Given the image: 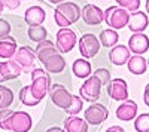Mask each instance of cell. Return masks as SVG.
I'll list each match as a JSON object with an SVG mask.
<instances>
[{
  "instance_id": "7a4b0ae2",
  "label": "cell",
  "mask_w": 149,
  "mask_h": 132,
  "mask_svg": "<svg viewBox=\"0 0 149 132\" xmlns=\"http://www.w3.org/2000/svg\"><path fill=\"white\" fill-rule=\"evenodd\" d=\"M79 18H81V8L72 2L60 3L54 10V19L57 22V25L61 28H67L69 25L76 22Z\"/></svg>"
},
{
  "instance_id": "52a82bcc",
  "label": "cell",
  "mask_w": 149,
  "mask_h": 132,
  "mask_svg": "<svg viewBox=\"0 0 149 132\" xmlns=\"http://www.w3.org/2000/svg\"><path fill=\"white\" fill-rule=\"evenodd\" d=\"M33 120L26 111H14L9 119V131L10 132H29L31 129Z\"/></svg>"
},
{
  "instance_id": "2e32d148",
  "label": "cell",
  "mask_w": 149,
  "mask_h": 132,
  "mask_svg": "<svg viewBox=\"0 0 149 132\" xmlns=\"http://www.w3.org/2000/svg\"><path fill=\"white\" fill-rule=\"evenodd\" d=\"M149 24V19H148V15L145 12H140V10H136L130 15V19H128V28L130 31L133 33H143Z\"/></svg>"
},
{
  "instance_id": "d6a6232c",
  "label": "cell",
  "mask_w": 149,
  "mask_h": 132,
  "mask_svg": "<svg viewBox=\"0 0 149 132\" xmlns=\"http://www.w3.org/2000/svg\"><path fill=\"white\" fill-rule=\"evenodd\" d=\"M9 33H10V24L6 19L0 18V39H3V37H6V36H9Z\"/></svg>"
},
{
  "instance_id": "4dcf8cb0",
  "label": "cell",
  "mask_w": 149,
  "mask_h": 132,
  "mask_svg": "<svg viewBox=\"0 0 149 132\" xmlns=\"http://www.w3.org/2000/svg\"><path fill=\"white\" fill-rule=\"evenodd\" d=\"M12 110L9 109H3V110H0V128L5 129V131H9V119L12 116Z\"/></svg>"
},
{
  "instance_id": "b9f144b4",
  "label": "cell",
  "mask_w": 149,
  "mask_h": 132,
  "mask_svg": "<svg viewBox=\"0 0 149 132\" xmlns=\"http://www.w3.org/2000/svg\"><path fill=\"white\" fill-rule=\"evenodd\" d=\"M21 2H22V0H21Z\"/></svg>"
},
{
  "instance_id": "f1b7e54d",
  "label": "cell",
  "mask_w": 149,
  "mask_h": 132,
  "mask_svg": "<svg viewBox=\"0 0 149 132\" xmlns=\"http://www.w3.org/2000/svg\"><path fill=\"white\" fill-rule=\"evenodd\" d=\"M82 105H84V102H82V100L79 98V97H72V102H70V105H69V109H66V111H67V114H70V116H76L81 110H82Z\"/></svg>"
},
{
  "instance_id": "3957f363",
  "label": "cell",
  "mask_w": 149,
  "mask_h": 132,
  "mask_svg": "<svg viewBox=\"0 0 149 132\" xmlns=\"http://www.w3.org/2000/svg\"><path fill=\"white\" fill-rule=\"evenodd\" d=\"M51 86V77L43 68H34L31 71V85H30V91L33 94V97L36 100L42 101Z\"/></svg>"
},
{
  "instance_id": "277c9868",
  "label": "cell",
  "mask_w": 149,
  "mask_h": 132,
  "mask_svg": "<svg viewBox=\"0 0 149 132\" xmlns=\"http://www.w3.org/2000/svg\"><path fill=\"white\" fill-rule=\"evenodd\" d=\"M128 19H130V14H128V10H125L124 8L109 6L104 10L103 21L113 30H121L125 25H128Z\"/></svg>"
},
{
  "instance_id": "6da1fadb",
  "label": "cell",
  "mask_w": 149,
  "mask_h": 132,
  "mask_svg": "<svg viewBox=\"0 0 149 132\" xmlns=\"http://www.w3.org/2000/svg\"><path fill=\"white\" fill-rule=\"evenodd\" d=\"M36 56L43 64V70L48 73H61L66 67V59L51 40H42L36 46Z\"/></svg>"
},
{
  "instance_id": "7c38bea8",
  "label": "cell",
  "mask_w": 149,
  "mask_h": 132,
  "mask_svg": "<svg viewBox=\"0 0 149 132\" xmlns=\"http://www.w3.org/2000/svg\"><path fill=\"white\" fill-rule=\"evenodd\" d=\"M49 97H51L52 102L60 107V109H69V105L72 102V97L73 95L63 86V85H54L49 91Z\"/></svg>"
},
{
  "instance_id": "ac0fdd59",
  "label": "cell",
  "mask_w": 149,
  "mask_h": 132,
  "mask_svg": "<svg viewBox=\"0 0 149 132\" xmlns=\"http://www.w3.org/2000/svg\"><path fill=\"white\" fill-rule=\"evenodd\" d=\"M45 18H46V14L40 6H31L26 10V14H24V21H26V24H29L30 27L42 25Z\"/></svg>"
},
{
  "instance_id": "e0dca14e",
  "label": "cell",
  "mask_w": 149,
  "mask_h": 132,
  "mask_svg": "<svg viewBox=\"0 0 149 132\" xmlns=\"http://www.w3.org/2000/svg\"><path fill=\"white\" fill-rule=\"evenodd\" d=\"M136 114H137V104L133 100H125L116 109V117L119 120H124V122L133 120L136 117Z\"/></svg>"
},
{
  "instance_id": "1f68e13d",
  "label": "cell",
  "mask_w": 149,
  "mask_h": 132,
  "mask_svg": "<svg viewBox=\"0 0 149 132\" xmlns=\"http://www.w3.org/2000/svg\"><path fill=\"white\" fill-rule=\"evenodd\" d=\"M93 76L98 79V82L102 83V86H106L107 83H109V80H110V73H109V70H106V68H98V70H95V73H94Z\"/></svg>"
},
{
  "instance_id": "9a60e30c",
  "label": "cell",
  "mask_w": 149,
  "mask_h": 132,
  "mask_svg": "<svg viewBox=\"0 0 149 132\" xmlns=\"http://www.w3.org/2000/svg\"><path fill=\"white\" fill-rule=\"evenodd\" d=\"M21 73H22L21 67L14 61V59H6V61L0 63V82L17 79Z\"/></svg>"
},
{
  "instance_id": "d590c367",
  "label": "cell",
  "mask_w": 149,
  "mask_h": 132,
  "mask_svg": "<svg viewBox=\"0 0 149 132\" xmlns=\"http://www.w3.org/2000/svg\"><path fill=\"white\" fill-rule=\"evenodd\" d=\"M106 132H125V131H124V128H121V126H110Z\"/></svg>"
},
{
  "instance_id": "e575fe53",
  "label": "cell",
  "mask_w": 149,
  "mask_h": 132,
  "mask_svg": "<svg viewBox=\"0 0 149 132\" xmlns=\"http://www.w3.org/2000/svg\"><path fill=\"white\" fill-rule=\"evenodd\" d=\"M143 100H145V104L149 107V83L145 88V92H143Z\"/></svg>"
},
{
  "instance_id": "8fae6325",
  "label": "cell",
  "mask_w": 149,
  "mask_h": 132,
  "mask_svg": "<svg viewBox=\"0 0 149 132\" xmlns=\"http://www.w3.org/2000/svg\"><path fill=\"white\" fill-rule=\"evenodd\" d=\"M107 116L109 111L103 104H91L85 110V120L88 125H100L107 119Z\"/></svg>"
},
{
  "instance_id": "8992f818",
  "label": "cell",
  "mask_w": 149,
  "mask_h": 132,
  "mask_svg": "<svg viewBox=\"0 0 149 132\" xmlns=\"http://www.w3.org/2000/svg\"><path fill=\"white\" fill-rule=\"evenodd\" d=\"M100 92H102V83L94 76L86 77V80L84 82V85L79 89L81 98L86 102H95L100 98Z\"/></svg>"
},
{
  "instance_id": "ba28073f",
  "label": "cell",
  "mask_w": 149,
  "mask_h": 132,
  "mask_svg": "<svg viewBox=\"0 0 149 132\" xmlns=\"http://www.w3.org/2000/svg\"><path fill=\"white\" fill-rule=\"evenodd\" d=\"M100 51V42L94 34L86 33L79 40V52L84 58H94Z\"/></svg>"
},
{
  "instance_id": "9c48e42d",
  "label": "cell",
  "mask_w": 149,
  "mask_h": 132,
  "mask_svg": "<svg viewBox=\"0 0 149 132\" xmlns=\"http://www.w3.org/2000/svg\"><path fill=\"white\" fill-rule=\"evenodd\" d=\"M107 95L115 101H125L128 100V86L124 79H110L106 85Z\"/></svg>"
},
{
  "instance_id": "4fadbf2b",
  "label": "cell",
  "mask_w": 149,
  "mask_h": 132,
  "mask_svg": "<svg viewBox=\"0 0 149 132\" xmlns=\"http://www.w3.org/2000/svg\"><path fill=\"white\" fill-rule=\"evenodd\" d=\"M81 16L88 25H98L104 18V12L95 5H85L81 9Z\"/></svg>"
},
{
  "instance_id": "484cf974",
  "label": "cell",
  "mask_w": 149,
  "mask_h": 132,
  "mask_svg": "<svg viewBox=\"0 0 149 132\" xmlns=\"http://www.w3.org/2000/svg\"><path fill=\"white\" fill-rule=\"evenodd\" d=\"M19 101L24 104V105H29V107H33V105H37L40 101L36 100L33 97V94L30 91V86H24L21 91H19Z\"/></svg>"
},
{
  "instance_id": "f35d334b",
  "label": "cell",
  "mask_w": 149,
  "mask_h": 132,
  "mask_svg": "<svg viewBox=\"0 0 149 132\" xmlns=\"http://www.w3.org/2000/svg\"><path fill=\"white\" fill-rule=\"evenodd\" d=\"M3 9H5V6H3V3H2V2H0V14L3 12Z\"/></svg>"
},
{
  "instance_id": "30bf717a",
  "label": "cell",
  "mask_w": 149,
  "mask_h": 132,
  "mask_svg": "<svg viewBox=\"0 0 149 132\" xmlns=\"http://www.w3.org/2000/svg\"><path fill=\"white\" fill-rule=\"evenodd\" d=\"M76 45V33L70 28H60L57 33V49L60 54L70 52Z\"/></svg>"
},
{
  "instance_id": "74e56055",
  "label": "cell",
  "mask_w": 149,
  "mask_h": 132,
  "mask_svg": "<svg viewBox=\"0 0 149 132\" xmlns=\"http://www.w3.org/2000/svg\"><path fill=\"white\" fill-rule=\"evenodd\" d=\"M51 3H55V5H60V3H63L64 0H49Z\"/></svg>"
},
{
  "instance_id": "44dd1931",
  "label": "cell",
  "mask_w": 149,
  "mask_h": 132,
  "mask_svg": "<svg viewBox=\"0 0 149 132\" xmlns=\"http://www.w3.org/2000/svg\"><path fill=\"white\" fill-rule=\"evenodd\" d=\"M127 67L130 70V73H133L136 76H140L148 70V61L142 55H133L127 61Z\"/></svg>"
},
{
  "instance_id": "836d02e7",
  "label": "cell",
  "mask_w": 149,
  "mask_h": 132,
  "mask_svg": "<svg viewBox=\"0 0 149 132\" xmlns=\"http://www.w3.org/2000/svg\"><path fill=\"white\" fill-rule=\"evenodd\" d=\"M0 2L3 3L5 8H8V9H10V10L19 8V5H21V0H0Z\"/></svg>"
},
{
  "instance_id": "8d00e7d4",
  "label": "cell",
  "mask_w": 149,
  "mask_h": 132,
  "mask_svg": "<svg viewBox=\"0 0 149 132\" xmlns=\"http://www.w3.org/2000/svg\"><path fill=\"white\" fill-rule=\"evenodd\" d=\"M46 132H66L64 129H61L60 126H52V128H49Z\"/></svg>"
},
{
  "instance_id": "d4e9b609",
  "label": "cell",
  "mask_w": 149,
  "mask_h": 132,
  "mask_svg": "<svg viewBox=\"0 0 149 132\" xmlns=\"http://www.w3.org/2000/svg\"><path fill=\"white\" fill-rule=\"evenodd\" d=\"M12 102H14V92L9 88L0 85V110L9 109Z\"/></svg>"
},
{
  "instance_id": "4316f807",
  "label": "cell",
  "mask_w": 149,
  "mask_h": 132,
  "mask_svg": "<svg viewBox=\"0 0 149 132\" xmlns=\"http://www.w3.org/2000/svg\"><path fill=\"white\" fill-rule=\"evenodd\" d=\"M27 34H29V37H30L33 42L39 43V42H42V40L46 39L48 31H46V28L42 27V25H36V27H30V28L27 30Z\"/></svg>"
},
{
  "instance_id": "83f0119b",
  "label": "cell",
  "mask_w": 149,
  "mask_h": 132,
  "mask_svg": "<svg viewBox=\"0 0 149 132\" xmlns=\"http://www.w3.org/2000/svg\"><path fill=\"white\" fill-rule=\"evenodd\" d=\"M134 129L137 132H149V113H143L136 117Z\"/></svg>"
},
{
  "instance_id": "60d3db41",
  "label": "cell",
  "mask_w": 149,
  "mask_h": 132,
  "mask_svg": "<svg viewBox=\"0 0 149 132\" xmlns=\"http://www.w3.org/2000/svg\"><path fill=\"white\" fill-rule=\"evenodd\" d=\"M148 67H149V59H148Z\"/></svg>"
},
{
  "instance_id": "cb8c5ba5",
  "label": "cell",
  "mask_w": 149,
  "mask_h": 132,
  "mask_svg": "<svg viewBox=\"0 0 149 132\" xmlns=\"http://www.w3.org/2000/svg\"><path fill=\"white\" fill-rule=\"evenodd\" d=\"M118 39H119V36L113 28H106L100 33L98 42H100V45H103L106 47H112V46H115L118 43Z\"/></svg>"
},
{
  "instance_id": "7402d4cb",
  "label": "cell",
  "mask_w": 149,
  "mask_h": 132,
  "mask_svg": "<svg viewBox=\"0 0 149 132\" xmlns=\"http://www.w3.org/2000/svg\"><path fill=\"white\" fill-rule=\"evenodd\" d=\"M66 132H88V123L78 116H69L64 120Z\"/></svg>"
},
{
  "instance_id": "603a6c76",
  "label": "cell",
  "mask_w": 149,
  "mask_h": 132,
  "mask_svg": "<svg viewBox=\"0 0 149 132\" xmlns=\"http://www.w3.org/2000/svg\"><path fill=\"white\" fill-rule=\"evenodd\" d=\"M72 71H73V74L76 76V77H79V79H86V77L91 76L93 68H91V64L86 61V59L79 58V59H76V61L73 63Z\"/></svg>"
},
{
  "instance_id": "ab89813d",
  "label": "cell",
  "mask_w": 149,
  "mask_h": 132,
  "mask_svg": "<svg viewBox=\"0 0 149 132\" xmlns=\"http://www.w3.org/2000/svg\"><path fill=\"white\" fill-rule=\"evenodd\" d=\"M146 12L149 14V0H146Z\"/></svg>"
},
{
  "instance_id": "f546056e",
  "label": "cell",
  "mask_w": 149,
  "mask_h": 132,
  "mask_svg": "<svg viewBox=\"0 0 149 132\" xmlns=\"http://www.w3.org/2000/svg\"><path fill=\"white\" fill-rule=\"evenodd\" d=\"M116 3L128 12H136L140 8V0H116Z\"/></svg>"
},
{
  "instance_id": "5bb4252c",
  "label": "cell",
  "mask_w": 149,
  "mask_h": 132,
  "mask_svg": "<svg viewBox=\"0 0 149 132\" xmlns=\"http://www.w3.org/2000/svg\"><path fill=\"white\" fill-rule=\"evenodd\" d=\"M127 47L134 55H143L149 49V37L145 33H134L128 39Z\"/></svg>"
},
{
  "instance_id": "5b68a950",
  "label": "cell",
  "mask_w": 149,
  "mask_h": 132,
  "mask_svg": "<svg viewBox=\"0 0 149 132\" xmlns=\"http://www.w3.org/2000/svg\"><path fill=\"white\" fill-rule=\"evenodd\" d=\"M12 59L21 67L24 73H30V71L36 68V51L30 46L18 47L15 55L12 56Z\"/></svg>"
},
{
  "instance_id": "d6986e66",
  "label": "cell",
  "mask_w": 149,
  "mask_h": 132,
  "mask_svg": "<svg viewBox=\"0 0 149 132\" xmlns=\"http://www.w3.org/2000/svg\"><path fill=\"white\" fill-rule=\"evenodd\" d=\"M130 56H131L130 55V49H128L127 46H124V45L113 46L110 49V52H109L110 61H112V64H115V65H124V64H127Z\"/></svg>"
},
{
  "instance_id": "ffe728a7",
  "label": "cell",
  "mask_w": 149,
  "mask_h": 132,
  "mask_svg": "<svg viewBox=\"0 0 149 132\" xmlns=\"http://www.w3.org/2000/svg\"><path fill=\"white\" fill-rule=\"evenodd\" d=\"M18 49L17 40L10 36H6V37L0 39V58L3 59H12V56L15 55Z\"/></svg>"
}]
</instances>
